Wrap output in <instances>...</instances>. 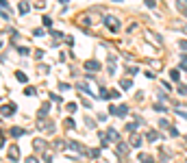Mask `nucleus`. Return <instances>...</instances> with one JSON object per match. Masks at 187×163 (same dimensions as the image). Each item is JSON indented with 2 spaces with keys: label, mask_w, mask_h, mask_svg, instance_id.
Instances as JSON below:
<instances>
[{
  "label": "nucleus",
  "mask_w": 187,
  "mask_h": 163,
  "mask_svg": "<svg viewBox=\"0 0 187 163\" xmlns=\"http://www.w3.org/2000/svg\"><path fill=\"white\" fill-rule=\"evenodd\" d=\"M102 22H104V26H107L111 33H118V31H120V20H118V18H113V15H107Z\"/></svg>",
  "instance_id": "f257e3e1"
},
{
  "label": "nucleus",
  "mask_w": 187,
  "mask_h": 163,
  "mask_svg": "<svg viewBox=\"0 0 187 163\" xmlns=\"http://www.w3.org/2000/svg\"><path fill=\"white\" fill-rule=\"evenodd\" d=\"M0 113H2L4 118L13 115V113H15V104H2V107H0Z\"/></svg>",
  "instance_id": "f03ea898"
},
{
  "label": "nucleus",
  "mask_w": 187,
  "mask_h": 163,
  "mask_svg": "<svg viewBox=\"0 0 187 163\" xmlns=\"http://www.w3.org/2000/svg\"><path fill=\"white\" fill-rule=\"evenodd\" d=\"M146 39H150L152 43H154V46H161V43H163V39H161L159 35H154L152 31H146Z\"/></svg>",
  "instance_id": "7ed1b4c3"
},
{
  "label": "nucleus",
  "mask_w": 187,
  "mask_h": 163,
  "mask_svg": "<svg viewBox=\"0 0 187 163\" xmlns=\"http://www.w3.org/2000/svg\"><path fill=\"white\" fill-rule=\"evenodd\" d=\"M118 157H126L129 155V144H124V141H118Z\"/></svg>",
  "instance_id": "20e7f679"
},
{
  "label": "nucleus",
  "mask_w": 187,
  "mask_h": 163,
  "mask_svg": "<svg viewBox=\"0 0 187 163\" xmlns=\"http://www.w3.org/2000/svg\"><path fill=\"white\" fill-rule=\"evenodd\" d=\"M9 159H11V161H18V159H20V148H18V146H11V148H9Z\"/></svg>",
  "instance_id": "39448f33"
},
{
  "label": "nucleus",
  "mask_w": 187,
  "mask_h": 163,
  "mask_svg": "<svg viewBox=\"0 0 187 163\" xmlns=\"http://www.w3.org/2000/svg\"><path fill=\"white\" fill-rule=\"evenodd\" d=\"M85 70H87V72H89V70H92V72H98V70H100V63H98V61H87V63H85Z\"/></svg>",
  "instance_id": "423d86ee"
},
{
  "label": "nucleus",
  "mask_w": 187,
  "mask_h": 163,
  "mask_svg": "<svg viewBox=\"0 0 187 163\" xmlns=\"http://www.w3.org/2000/svg\"><path fill=\"white\" fill-rule=\"evenodd\" d=\"M18 11H20V15H26L28 13V2L26 0H20L18 2Z\"/></svg>",
  "instance_id": "0eeeda50"
},
{
  "label": "nucleus",
  "mask_w": 187,
  "mask_h": 163,
  "mask_svg": "<svg viewBox=\"0 0 187 163\" xmlns=\"http://www.w3.org/2000/svg\"><path fill=\"white\" fill-rule=\"evenodd\" d=\"M33 148H35L37 152H44V150H46V141H44V139H35V141H33Z\"/></svg>",
  "instance_id": "6e6552de"
},
{
  "label": "nucleus",
  "mask_w": 187,
  "mask_h": 163,
  "mask_svg": "<svg viewBox=\"0 0 187 163\" xmlns=\"http://www.w3.org/2000/svg\"><path fill=\"white\" fill-rule=\"evenodd\" d=\"M68 148H70V150H76V152H87L78 141H70V144H68Z\"/></svg>",
  "instance_id": "1a4fd4ad"
},
{
  "label": "nucleus",
  "mask_w": 187,
  "mask_h": 163,
  "mask_svg": "<svg viewBox=\"0 0 187 163\" xmlns=\"http://www.w3.org/2000/svg\"><path fill=\"white\" fill-rule=\"evenodd\" d=\"M176 9L187 18V0H176Z\"/></svg>",
  "instance_id": "9d476101"
},
{
  "label": "nucleus",
  "mask_w": 187,
  "mask_h": 163,
  "mask_svg": "<svg viewBox=\"0 0 187 163\" xmlns=\"http://www.w3.org/2000/svg\"><path fill=\"white\" fill-rule=\"evenodd\" d=\"M131 146H135V148L141 146V135L139 133H133V135H131Z\"/></svg>",
  "instance_id": "9b49d317"
},
{
  "label": "nucleus",
  "mask_w": 187,
  "mask_h": 163,
  "mask_svg": "<svg viewBox=\"0 0 187 163\" xmlns=\"http://www.w3.org/2000/svg\"><path fill=\"white\" fill-rule=\"evenodd\" d=\"M48 111H50V104H48V102H44V104L39 107V118H46Z\"/></svg>",
  "instance_id": "f8f14e48"
},
{
  "label": "nucleus",
  "mask_w": 187,
  "mask_h": 163,
  "mask_svg": "<svg viewBox=\"0 0 187 163\" xmlns=\"http://www.w3.org/2000/svg\"><path fill=\"white\" fill-rule=\"evenodd\" d=\"M126 113H129V107H126V104H122V107L115 109V115H120V118H124Z\"/></svg>",
  "instance_id": "ddd939ff"
},
{
  "label": "nucleus",
  "mask_w": 187,
  "mask_h": 163,
  "mask_svg": "<svg viewBox=\"0 0 187 163\" xmlns=\"http://www.w3.org/2000/svg\"><path fill=\"white\" fill-rule=\"evenodd\" d=\"M22 135H24V128H20V126L11 128V137H22Z\"/></svg>",
  "instance_id": "4468645a"
},
{
  "label": "nucleus",
  "mask_w": 187,
  "mask_h": 163,
  "mask_svg": "<svg viewBox=\"0 0 187 163\" xmlns=\"http://www.w3.org/2000/svg\"><path fill=\"white\" fill-rule=\"evenodd\" d=\"M107 137H109V139H113V141H118V139H120V135H118V130H115V128H109V130H107Z\"/></svg>",
  "instance_id": "2eb2a0df"
},
{
  "label": "nucleus",
  "mask_w": 187,
  "mask_h": 163,
  "mask_svg": "<svg viewBox=\"0 0 187 163\" xmlns=\"http://www.w3.org/2000/svg\"><path fill=\"white\" fill-rule=\"evenodd\" d=\"M120 87L126 91V89H131L133 87V81H129V79H124V81H120Z\"/></svg>",
  "instance_id": "dca6fc26"
},
{
  "label": "nucleus",
  "mask_w": 187,
  "mask_h": 163,
  "mask_svg": "<svg viewBox=\"0 0 187 163\" xmlns=\"http://www.w3.org/2000/svg\"><path fill=\"white\" fill-rule=\"evenodd\" d=\"M78 89L87 91V94H89V98H92V89H89V85H87V83H78Z\"/></svg>",
  "instance_id": "f3484780"
},
{
  "label": "nucleus",
  "mask_w": 187,
  "mask_h": 163,
  "mask_svg": "<svg viewBox=\"0 0 187 163\" xmlns=\"http://www.w3.org/2000/svg\"><path fill=\"white\" fill-rule=\"evenodd\" d=\"M15 79H18V81H20V83H26V74L18 70V72H15Z\"/></svg>",
  "instance_id": "a211bd4d"
},
{
  "label": "nucleus",
  "mask_w": 187,
  "mask_h": 163,
  "mask_svg": "<svg viewBox=\"0 0 187 163\" xmlns=\"http://www.w3.org/2000/svg\"><path fill=\"white\" fill-rule=\"evenodd\" d=\"M170 76H172V81H181V74H179V70H172V72H170Z\"/></svg>",
  "instance_id": "6ab92c4d"
},
{
  "label": "nucleus",
  "mask_w": 187,
  "mask_h": 163,
  "mask_svg": "<svg viewBox=\"0 0 187 163\" xmlns=\"http://www.w3.org/2000/svg\"><path fill=\"white\" fill-rule=\"evenodd\" d=\"M139 161L141 163H152V157H148V155H139Z\"/></svg>",
  "instance_id": "aec40b11"
},
{
  "label": "nucleus",
  "mask_w": 187,
  "mask_h": 163,
  "mask_svg": "<svg viewBox=\"0 0 187 163\" xmlns=\"http://www.w3.org/2000/svg\"><path fill=\"white\" fill-rule=\"evenodd\" d=\"M100 98H102V100H107V98H109V91H107L104 87H100Z\"/></svg>",
  "instance_id": "412c9836"
},
{
  "label": "nucleus",
  "mask_w": 187,
  "mask_h": 163,
  "mask_svg": "<svg viewBox=\"0 0 187 163\" xmlns=\"http://www.w3.org/2000/svg\"><path fill=\"white\" fill-rule=\"evenodd\" d=\"M48 33H50V35H52V37H57V39H59V37H63V35H61V33H59V31H54V28H50V31H48Z\"/></svg>",
  "instance_id": "4be33fe9"
},
{
  "label": "nucleus",
  "mask_w": 187,
  "mask_h": 163,
  "mask_svg": "<svg viewBox=\"0 0 187 163\" xmlns=\"http://www.w3.org/2000/svg\"><path fill=\"white\" fill-rule=\"evenodd\" d=\"M146 137H148V139H150V141H157V133H154V130H150V133H148V135H146Z\"/></svg>",
  "instance_id": "5701e85b"
},
{
  "label": "nucleus",
  "mask_w": 187,
  "mask_h": 163,
  "mask_svg": "<svg viewBox=\"0 0 187 163\" xmlns=\"http://www.w3.org/2000/svg\"><path fill=\"white\" fill-rule=\"evenodd\" d=\"M87 155H89V157H94V159H96V157H100V150H87Z\"/></svg>",
  "instance_id": "b1692460"
},
{
  "label": "nucleus",
  "mask_w": 187,
  "mask_h": 163,
  "mask_svg": "<svg viewBox=\"0 0 187 163\" xmlns=\"http://www.w3.org/2000/svg\"><path fill=\"white\" fill-rule=\"evenodd\" d=\"M135 128H137V124H126V130L129 133H135Z\"/></svg>",
  "instance_id": "393cba45"
},
{
  "label": "nucleus",
  "mask_w": 187,
  "mask_h": 163,
  "mask_svg": "<svg viewBox=\"0 0 187 163\" xmlns=\"http://www.w3.org/2000/svg\"><path fill=\"white\" fill-rule=\"evenodd\" d=\"M24 163H39V159H37V157H26Z\"/></svg>",
  "instance_id": "a878e982"
},
{
  "label": "nucleus",
  "mask_w": 187,
  "mask_h": 163,
  "mask_svg": "<svg viewBox=\"0 0 187 163\" xmlns=\"http://www.w3.org/2000/svg\"><path fill=\"white\" fill-rule=\"evenodd\" d=\"M179 48H181V50H187V39H183V41H179Z\"/></svg>",
  "instance_id": "bb28decb"
},
{
  "label": "nucleus",
  "mask_w": 187,
  "mask_h": 163,
  "mask_svg": "<svg viewBox=\"0 0 187 163\" xmlns=\"http://www.w3.org/2000/svg\"><path fill=\"white\" fill-rule=\"evenodd\" d=\"M33 35H35V37H42V35H44V31H42V28H35V31H33Z\"/></svg>",
  "instance_id": "cd10ccee"
},
{
  "label": "nucleus",
  "mask_w": 187,
  "mask_h": 163,
  "mask_svg": "<svg viewBox=\"0 0 187 163\" xmlns=\"http://www.w3.org/2000/svg\"><path fill=\"white\" fill-rule=\"evenodd\" d=\"M24 94H26V96H33V94H35V89H33V87H26V89H24Z\"/></svg>",
  "instance_id": "c85d7f7f"
},
{
  "label": "nucleus",
  "mask_w": 187,
  "mask_h": 163,
  "mask_svg": "<svg viewBox=\"0 0 187 163\" xmlns=\"http://www.w3.org/2000/svg\"><path fill=\"white\" fill-rule=\"evenodd\" d=\"M68 111H70V113H74V111H76V104H74V102H70V104H68Z\"/></svg>",
  "instance_id": "c756f323"
},
{
  "label": "nucleus",
  "mask_w": 187,
  "mask_h": 163,
  "mask_svg": "<svg viewBox=\"0 0 187 163\" xmlns=\"http://www.w3.org/2000/svg\"><path fill=\"white\" fill-rule=\"evenodd\" d=\"M54 146H57V148H65V141H61V139H57V141H54Z\"/></svg>",
  "instance_id": "7c9ffc66"
},
{
  "label": "nucleus",
  "mask_w": 187,
  "mask_h": 163,
  "mask_svg": "<svg viewBox=\"0 0 187 163\" xmlns=\"http://www.w3.org/2000/svg\"><path fill=\"white\" fill-rule=\"evenodd\" d=\"M146 7H150V9H154V7H157V2H154V0H146Z\"/></svg>",
  "instance_id": "2f4dec72"
},
{
  "label": "nucleus",
  "mask_w": 187,
  "mask_h": 163,
  "mask_svg": "<svg viewBox=\"0 0 187 163\" xmlns=\"http://www.w3.org/2000/svg\"><path fill=\"white\" fill-rule=\"evenodd\" d=\"M18 52H20V54H28L31 50H28V48H18Z\"/></svg>",
  "instance_id": "473e14b6"
},
{
  "label": "nucleus",
  "mask_w": 187,
  "mask_h": 163,
  "mask_svg": "<svg viewBox=\"0 0 187 163\" xmlns=\"http://www.w3.org/2000/svg\"><path fill=\"white\" fill-rule=\"evenodd\" d=\"M179 94H187V87H185V85H179Z\"/></svg>",
  "instance_id": "72a5a7b5"
},
{
  "label": "nucleus",
  "mask_w": 187,
  "mask_h": 163,
  "mask_svg": "<svg viewBox=\"0 0 187 163\" xmlns=\"http://www.w3.org/2000/svg\"><path fill=\"white\" fill-rule=\"evenodd\" d=\"M65 126L68 128H74V120H65Z\"/></svg>",
  "instance_id": "f704fd0d"
},
{
  "label": "nucleus",
  "mask_w": 187,
  "mask_h": 163,
  "mask_svg": "<svg viewBox=\"0 0 187 163\" xmlns=\"http://www.w3.org/2000/svg\"><path fill=\"white\" fill-rule=\"evenodd\" d=\"M0 9H9V4H7V0H0Z\"/></svg>",
  "instance_id": "c9c22d12"
},
{
  "label": "nucleus",
  "mask_w": 187,
  "mask_h": 163,
  "mask_svg": "<svg viewBox=\"0 0 187 163\" xmlns=\"http://www.w3.org/2000/svg\"><path fill=\"white\" fill-rule=\"evenodd\" d=\"M179 115H183V118L187 120V113H185V111H179Z\"/></svg>",
  "instance_id": "e433bc0d"
},
{
  "label": "nucleus",
  "mask_w": 187,
  "mask_h": 163,
  "mask_svg": "<svg viewBox=\"0 0 187 163\" xmlns=\"http://www.w3.org/2000/svg\"><path fill=\"white\" fill-rule=\"evenodd\" d=\"M113 2H122V0H113Z\"/></svg>",
  "instance_id": "4c0bfd02"
},
{
  "label": "nucleus",
  "mask_w": 187,
  "mask_h": 163,
  "mask_svg": "<svg viewBox=\"0 0 187 163\" xmlns=\"http://www.w3.org/2000/svg\"><path fill=\"white\" fill-rule=\"evenodd\" d=\"M0 48H2V39H0Z\"/></svg>",
  "instance_id": "58836bf2"
}]
</instances>
